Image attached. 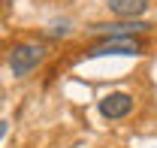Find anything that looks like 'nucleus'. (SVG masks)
<instances>
[{"label": "nucleus", "mask_w": 157, "mask_h": 148, "mask_svg": "<svg viewBox=\"0 0 157 148\" xmlns=\"http://www.w3.org/2000/svg\"><path fill=\"white\" fill-rule=\"evenodd\" d=\"M42 60H45V45H39V42H21L9 52V67H12V76H18V79H24Z\"/></svg>", "instance_id": "1"}, {"label": "nucleus", "mask_w": 157, "mask_h": 148, "mask_svg": "<svg viewBox=\"0 0 157 148\" xmlns=\"http://www.w3.org/2000/svg\"><path fill=\"white\" fill-rule=\"evenodd\" d=\"M100 55H142V42L133 37H106L88 52V57H100Z\"/></svg>", "instance_id": "2"}, {"label": "nucleus", "mask_w": 157, "mask_h": 148, "mask_svg": "<svg viewBox=\"0 0 157 148\" xmlns=\"http://www.w3.org/2000/svg\"><path fill=\"white\" fill-rule=\"evenodd\" d=\"M133 112V97L124 91H115V94H106L100 100V115L109 118V121H118V118H127Z\"/></svg>", "instance_id": "3"}, {"label": "nucleus", "mask_w": 157, "mask_h": 148, "mask_svg": "<svg viewBox=\"0 0 157 148\" xmlns=\"http://www.w3.org/2000/svg\"><path fill=\"white\" fill-rule=\"evenodd\" d=\"M106 3L118 18H127V21H136L148 9V0H106Z\"/></svg>", "instance_id": "4"}, {"label": "nucleus", "mask_w": 157, "mask_h": 148, "mask_svg": "<svg viewBox=\"0 0 157 148\" xmlns=\"http://www.w3.org/2000/svg\"><path fill=\"white\" fill-rule=\"evenodd\" d=\"M148 24H142V21H124V24H94L91 30L94 33H106V37H133L139 30H145Z\"/></svg>", "instance_id": "5"}, {"label": "nucleus", "mask_w": 157, "mask_h": 148, "mask_svg": "<svg viewBox=\"0 0 157 148\" xmlns=\"http://www.w3.org/2000/svg\"><path fill=\"white\" fill-rule=\"evenodd\" d=\"M3 133H6V124H3V121H0V136H3Z\"/></svg>", "instance_id": "6"}]
</instances>
